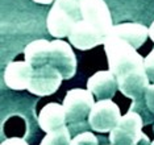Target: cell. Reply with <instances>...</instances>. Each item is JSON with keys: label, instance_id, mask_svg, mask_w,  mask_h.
I'll list each match as a JSON object with an SVG mask.
<instances>
[{"label": "cell", "instance_id": "20", "mask_svg": "<svg viewBox=\"0 0 154 145\" xmlns=\"http://www.w3.org/2000/svg\"><path fill=\"white\" fill-rule=\"evenodd\" d=\"M67 128L70 131V135L75 137L83 132H88V129H91V127L88 124V121H83V123H76V124L67 125Z\"/></svg>", "mask_w": 154, "mask_h": 145}, {"label": "cell", "instance_id": "13", "mask_svg": "<svg viewBox=\"0 0 154 145\" xmlns=\"http://www.w3.org/2000/svg\"><path fill=\"white\" fill-rule=\"evenodd\" d=\"M38 125L46 133H51L67 125L63 106L58 103H49L40 111Z\"/></svg>", "mask_w": 154, "mask_h": 145}, {"label": "cell", "instance_id": "22", "mask_svg": "<svg viewBox=\"0 0 154 145\" xmlns=\"http://www.w3.org/2000/svg\"><path fill=\"white\" fill-rule=\"evenodd\" d=\"M2 145H29L25 140L20 139V137H11V139H7L2 143Z\"/></svg>", "mask_w": 154, "mask_h": 145}, {"label": "cell", "instance_id": "27", "mask_svg": "<svg viewBox=\"0 0 154 145\" xmlns=\"http://www.w3.org/2000/svg\"><path fill=\"white\" fill-rule=\"evenodd\" d=\"M78 2H82V0H78Z\"/></svg>", "mask_w": 154, "mask_h": 145}, {"label": "cell", "instance_id": "5", "mask_svg": "<svg viewBox=\"0 0 154 145\" xmlns=\"http://www.w3.org/2000/svg\"><path fill=\"white\" fill-rule=\"evenodd\" d=\"M120 119V108L115 102H112L111 99L99 100L91 109V114L88 116V124L91 129L95 132L107 133L111 132L117 125Z\"/></svg>", "mask_w": 154, "mask_h": 145}, {"label": "cell", "instance_id": "4", "mask_svg": "<svg viewBox=\"0 0 154 145\" xmlns=\"http://www.w3.org/2000/svg\"><path fill=\"white\" fill-rule=\"evenodd\" d=\"M92 95L91 91L83 88H72L67 91L62 104L66 112L67 125L88 121L91 109L96 103Z\"/></svg>", "mask_w": 154, "mask_h": 145}, {"label": "cell", "instance_id": "12", "mask_svg": "<svg viewBox=\"0 0 154 145\" xmlns=\"http://www.w3.org/2000/svg\"><path fill=\"white\" fill-rule=\"evenodd\" d=\"M34 69L26 61H13L4 70V82L9 88L16 91L28 90Z\"/></svg>", "mask_w": 154, "mask_h": 145}, {"label": "cell", "instance_id": "21", "mask_svg": "<svg viewBox=\"0 0 154 145\" xmlns=\"http://www.w3.org/2000/svg\"><path fill=\"white\" fill-rule=\"evenodd\" d=\"M145 102H146V106L149 107V109L154 114V83L150 84L148 87V90H146Z\"/></svg>", "mask_w": 154, "mask_h": 145}, {"label": "cell", "instance_id": "9", "mask_svg": "<svg viewBox=\"0 0 154 145\" xmlns=\"http://www.w3.org/2000/svg\"><path fill=\"white\" fill-rule=\"evenodd\" d=\"M69 41L79 50H88L100 44H104L106 37L90 23L80 20L72 27L69 34Z\"/></svg>", "mask_w": 154, "mask_h": 145}, {"label": "cell", "instance_id": "8", "mask_svg": "<svg viewBox=\"0 0 154 145\" xmlns=\"http://www.w3.org/2000/svg\"><path fill=\"white\" fill-rule=\"evenodd\" d=\"M62 80H63V77L57 69L51 65H45L34 69L28 91L38 96L53 95L62 84Z\"/></svg>", "mask_w": 154, "mask_h": 145}, {"label": "cell", "instance_id": "18", "mask_svg": "<svg viewBox=\"0 0 154 145\" xmlns=\"http://www.w3.org/2000/svg\"><path fill=\"white\" fill-rule=\"evenodd\" d=\"M71 145H97V137L92 132H83L71 140Z\"/></svg>", "mask_w": 154, "mask_h": 145}, {"label": "cell", "instance_id": "24", "mask_svg": "<svg viewBox=\"0 0 154 145\" xmlns=\"http://www.w3.org/2000/svg\"><path fill=\"white\" fill-rule=\"evenodd\" d=\"M36 3H40V4H50V3L55 2V0H33Z\"/></svg>", "mask_w": 154, "mask_h": 145}, {"label": "cell", "instance_id": "26", "mask_svg": "<svg viewBox=\"0 0 154 145\" xmlns=\"http://www.w3.org/2000/svg\"><path fill=\"white\" fill-rule=\"evenodd\" d=\"M107 145H112V144H107Z\"/></svg>", "mask_w": 154, "mask_h": 145}, {"label": "cell", "instance_id": "15", "mask_svg": "<svg viewBox=\"0 0 154 145\" xmlns=\"http://www.w3.org/2000/svg\"><path fill=\"white\" fill-rule=\"evenodd\" d=\"M24 57L33 69L48 65L50 57V41L40 38L29 42L24 49Z\"/></svg>", "mask_w": 154, "mask_h": 145}, {"label": "cell", "instance_id": "16", "mask_svg": "<svg viewBox=\"0 0 154 145\" xmlns=\"http://www.w3.org/2000/svg\"><path fill=\"white\" fill-rule=\"evenodd\" d=\"M40 145H71V135L67 125L55 132L48 133Z\"/></svg>", "mask_w": 154, "mask_h": 145}, {"label": "cell", "instance_id": "1", "mask_svg": "<svg viewBox=\"0 0 154 145\" xmlns=\"http://www.w3.org/2000/svg\"><path fill=\"white\" fill-rule=\"evenodd\" d=\"M103 45L107 54L109 71L113 73L116 78L131 73L133 70L145 68L143 66L145 58L137 53L132 45H129L121 38L113 34H108Z\"/></svg>", "mask_w": 154, "mask_h": 145}, {"label": "cell", "instance_id": "17", "mask_svg": "<svg viewBox=\"0 0 154 145\" xmlns=\"http://www.w3.org/2000/svg\"><path fill=\"white\" fill-rule=\"evenodd\" d=\"M131 111L138 114L143 120V124H150V123H154V114L149 109V107L146 106L145 102V96L141 99H137V100H133V103L131 106Z\"/></svg>", "mask_w": 154, "mask_h": 145}, {"label": "cell", "instance_id": "23", "mask_svg": "<svg viewBox=\"0 0 154 145\" xmlns=\"http://www.w3.org/2000/svg\"><path fill=\"white\" fill-rule=\"evenodd\" d=\"M149 37L152 38V41L154 42V21L152 23V25L149 27Z\"/></svg>", "mask_w": 154, "mask_h": 145}, {"label": "cell", "instance_id": "2", "mask_svg": "<svg viewBox=\"0 0 154 145\" xmlns=\"http://www.w3.org/2000/svg\"><path fill=\"white\" fill-rule=\"evenodd\" d=\"M82 20L80 2L78 0H55L46 19L49 33L57 40L69 37L72 27Z\"/></svg>", "mask_w": 154, "mask_h": 145}, {"label": "cell", "instance_id": "10", "mask_svg": "<svg viewBox=\"0 0 154 145\" xmlns=\"http://www.w3.org/2000/svg\"><path fill=\"white\" fill-rule=\"evenodd\" d=\"M117 83L119 90L122 93V95L133 99V100H137V99L145 96L146 90L150 86V80L145 71V68L133 70L131 73L119 77Z\"/></svg>", "mask_w": 154, "mask_h": 145}, {"label": "cell", "instance_id": "19", "mask_svg": "<svg viewBox=\"0 0 154 145\" xmlns=\"http://www.w3.org/2000/svg\"><path fill=\"white\" fill-rule=\"evenodd\" d=\"M143 66H145V71L148 74L149 80L152 83H154V49L145 57Z\"/></svg>", "mask_w": 154, "mask_h": 145}, {"label": "cell", "instance_id": "7", "mask_svg": "<svg viewBox=\"0 0 154 145\" xmlns=\"http://www.w3.org/2000/svg\"><path fill=\"white\" fill-rule=\"evenodd\" d=\"M62 74L63 79H70L76 73V57L70 44L63 40H53L50 42L49 63Z\"/></svg>", "mask_w": 154, "mask_h": 145}, {"label": "cell", "instance_id": "14", "mask_svg": "<svg viewBox=\"0 0 154 145\" xmlns=\"http://www.w3.org/2000/svg\"><path fill=\"white\" fill-rule=\"evenodd\" d=\"M109 34H113L129 45H132L134 49L142 46V44L148 40L149 37V28H146L142 24L138 23H122L113 25Z\"/></svg>", "mask_w": 154, "mask_h": 145}, {"label": "cell", "instance_id": "3", "mask_svg": "<svg viewBox=\"0 0 154 145\" xmlns=\"http://www.w3.org/2000/svg\"><path fill=\"white\" fill-rule=\"evenodd\" d=\"M143 120L138 114L129 111L121 116L117 125L111 131L109 141L112 145H152L149 137L142 133Z\"/></svg>", "mask_w": 154, "mask_h": 145}, {"label": "cell", "instance_id": "25", "mask_svg": "<svg viewBox=\"0 0 154 145\" xmlns=\"http://www.w3.org/2000/svg\"><path fill=\"white\" fill-rule=\"evenodd\" d=\"M152 145H154V140H153V141H152Z\"/></svg>", "mask_w": 154, "mask_h": 145}, {"label": "cell", "instance_id": "6", "mask_svg": "<svg viewBox=\"0 0 154 145\" xmlns=\"http://www.w3.org/2000/svg\"><path fill=\"white\" fill-rule=\"evenodd\" d=\"M82 20L90 23L107 37L113 28L109 8L104 0H82L80 2Z\"/></svg>", "mask_w": 154, "mask_h": 145}, {"label": "cell", "instance_id": "11", "mask_svg": "<svg viewBox=\"0 0 154 145\" xmlns=\"http://www.w3.org/2000/svg\"><path fill=\"white\" fill-rule=\"evenodd\" d=\"M87 90L91 91L99 100L112 99L119 90L117 78L109 70L97 71L87 80Z\"/></svg>", "mask_w": 154, "mask_h": 145}]
</instances>
